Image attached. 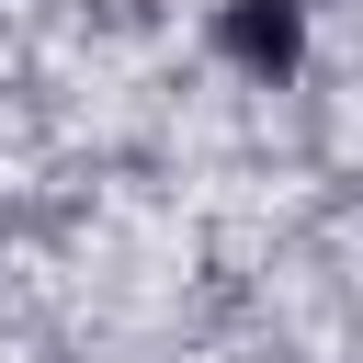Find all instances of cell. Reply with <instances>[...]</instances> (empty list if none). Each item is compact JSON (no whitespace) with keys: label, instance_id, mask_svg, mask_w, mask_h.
I'll use <instances>...</instances> for the list:
<instances>
[{"label":"cell","instance_id":"1","mask_svg":"<svg viewBox=\"0 0 363 363\" xmlns=\"http://www.w3.org/2000/svg\"><path fill=\"white\" fill-rule=\"evenodd\" d=\"M227 45H238V57H272V68H284V57H295V11H261V0H250V11L227 23Z\"/></svg>","mask_w":363,"mask_h":363}]
</instances>
